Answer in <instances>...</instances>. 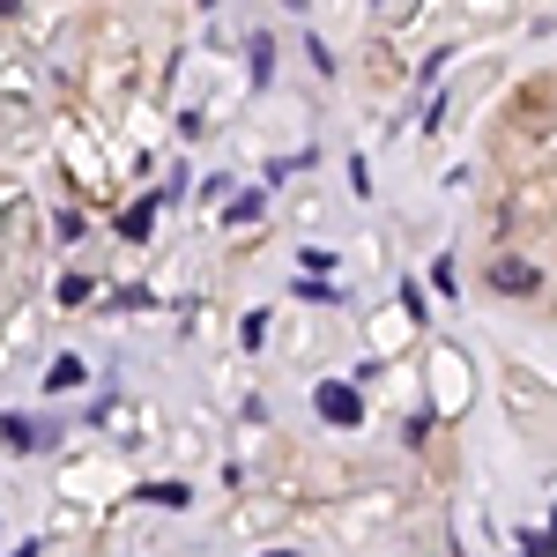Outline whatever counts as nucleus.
Masks as SVG:
<instances>
[{"label": "nucleus", "mask_w": 557, "mask_h": 557, "mask_svg": "<svg viewBox=\"0 0 557 557\" xmlns=\"http://www.w3.org/2000/svg\"><path fill=\"white\" fill-rule=\"evenodd\" d=\"M320 409H327V424H357V417H364L357 386H320Z\"/></svg>", "instance_id": "f03ea898"}, {"label": "nucleus", "mask_w": 557, "mask_h": 557, "mask_svg": "<svg viewBox=\"0 0 557 557\" xmlns=\"http://www.w3.org/2000/svg\"><path fill=\"white\" fill-rule=\"evenodd\" d=\"M491 290H506V298H528V290H543V268L520 253H498L491 260Z\"/></svg>", "instance_id": "f257e3e1"}, {"label": "nucleus", "mask_w": 557, "mask_h": 557, "mask_svg": "<svg viewBox=\"0 0 557 557\" xmlns=\"http://www.w3.org/2000/svg\"><path fill=\"white\" fill-rule=\"evenodd\" d=\"M290 8H312V0H290Z\"/></svg>", "instance_id": "39448f33"}, {"label": "nucleus", "mask_w": 557, "mask_h": 557, "mask_svg": "<svg viewBox=\"0 0 557 557\" xmlns=\"http://www.w3.org/2000/svg\"><path fill=\"white\" fill-rule=\"evenodd\" d=\"M372 15H380L386 30H401V23H409V15H417V0H380V8H372Z\"/></svg>", "instance_id": "7ed1b4c3"}, {"label": "nucleus", "mask_w": 557, "mask_h": 557, "mask_svg": "<svg viewBox=\"0 0 557 557\" xmlns=\"http://www.w3.org/2000/svg\"><path fill=\"white\" fill-rule=\"evenodd\" d=\"M149 223H157V201H141V209H127V215H120V231H127V238H141Z\"/></svg>", "instance_id": "20e7f679"}]
</instances>
